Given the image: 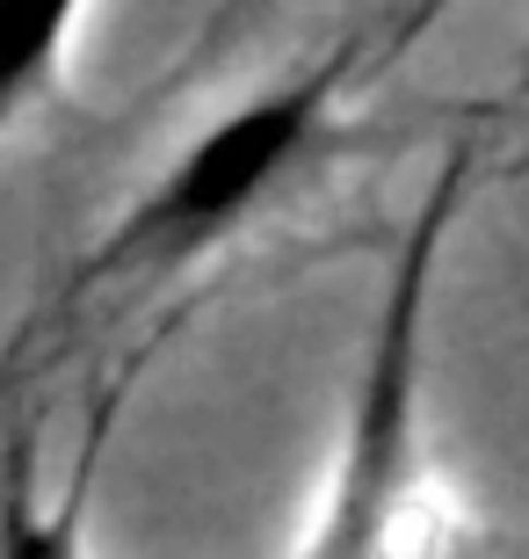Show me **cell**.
<instances>
[{
  "label": "cell",
  "instance_id": "6da1fadb",
  "mask_svg": "<svg viewBox=\"0 0 529 559\" xmlns=\"http://www.w3.org/2000/svg\"><path fill=\"white\" fill-rule=\"evenodd\" d=\"M370 73H377V22L341 29L326 51H312L290 73L247 87L240 103L204 117L123 197L117 218L65 262L37 334H73L95 306L145 298V290L211 270L341 145L348 103Z\"/></svg>",
  "mask_w": 529,
  "mask_h": 559
},
{
  "label": "cell",
  "instance_id": "7a4b0ae2",
  "mask_svg": "<svg viewBox=\"0 0 529 559\" xmlns=\"http://www.w3.org/2000/svg\"><path fill=\"white\" fill-rule=\"evenodd\" d=\"M465 189L471 145H449L385 270L320 516L290 559H457L465 545V516L428 451V306Z\"/></svg>",
  "mask_w": 529,
  "mask_h": 559
},
{
  "label": "cell",
  "instance_id": "3957f363",
  "mask_svg": "<svg viewBox=\"0 0 529 559\" xmlns=\"http://www.w3.org/2000/svg\"><path fill=\"white\" fill-rule=\"evenodd\" d=\"M109 415H117V393H109L103 415L87 421V443H81L59 495H44L37 429L22 415L0 429V559H87V501H95V465H103V443H109Z\"/></svg>",
  "mask_w": 529,
  "mask_h": 559
},
{
  "label": "cell",
  "instance_id": "277c9868",
  "mask_svg": "<svg viewBox=\"0 0 529 559\" xmlns=\"http://www.w3.org/2000/svg\"><path fill=\"white\" fill-rule=\"evenodd\" d=\"M95 0H0V139L59 87Z\"/></svg>",
  "mask_w": 529,
  "mask_h": 559
},
{
  "label": "cell",
  "instance_id": "5b68a950",
  "mask_svg": "<svg viewBox=\"0 0 529 559\" xmlns=\"http://www.w3.org/2000/svg\"><path fill=\"white\" fill-rule=\"evenodd\" d=\"M449 8H457V0H399V8L377 22V73H385L392 59H407V51H413V44H421L428 29L449 15Z\"/></svg>",
  "mask_w": 529,
  "mask_h": 559
}]
</instances>
